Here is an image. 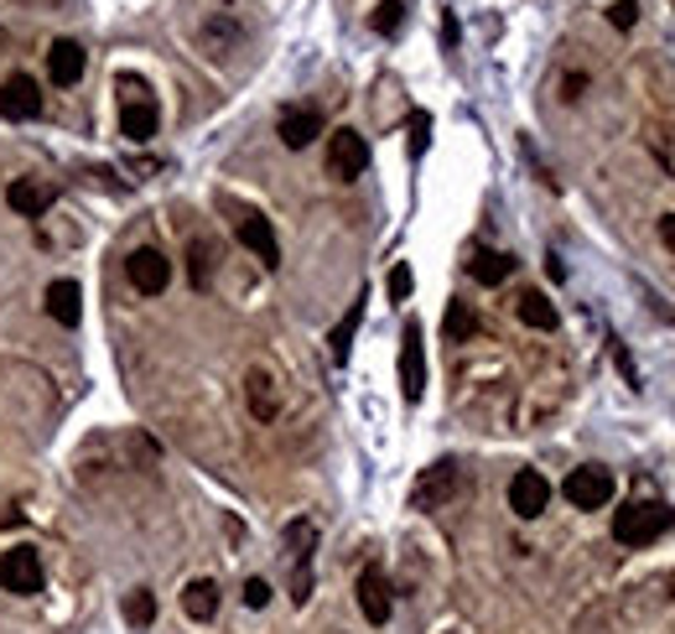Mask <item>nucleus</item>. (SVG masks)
<instances>
[{
    "label": "nucleus",
    "mask_w": 675,
    "mask_h": 634,
    "mask_svg": "<svg viewBox=\"0 0 675 634\" xmlns=\"http://www.w3.org/2000/svg\"><path fill=\"white\" fill-rule=\"evenodd\" d=\"M671 526H675V515L665 510V505L634 499V505H624V510L613 515V541H619V547H650V541H660Z\"/></svg>",
    "instance_id": "f257e3e1"
},
{
    "label": "nucleus",
    "mask_w": 675,
    "mask_h": 634,
    "mask_svg": "<svg viewBox=\"0 0 675 634\" xmlns=\"http://www.w3.org/2000/svg\"><path fill=\"white\" fill-rule=\"evenodd\" d=\"M312 551H318V526L291 520L287 526V562H291V603L302 609L312 599Z\"/></svg>",
    "instance_id": "f03ea898"
},
{
    "label": "nucleus",
    "mask_w": 675,
    "mask_h": 634,
    "mask_svg": "<svg viewBox=\"0 0 675 634\" xmlns=\"http://www.w3.org/2000/svg\"><path fill=\"white\" fill-rule=\"evenodd\" d=\"M457 484H463V468H457L453 458L422 468V479H416V489H411V510H442V505L457 495Z\"/></svg>",
    "instance_id": "7ed1b4c3"
},
{
    "label": "nucleus",
    "mask_w": 675,
    "mask_h": 634,
    "mask_svg": "<svg viewBox=\"0 0 675 634\" xmlns=\"http://www.w3.org/2000/svg\"><path fill=\"white\" fill-rule=\"evenodd\" d=\"M561 495L572 499L577 510H603L608 499H613V474L598 464H582L567 474V484H561Z\"/></svg>",
    "instance_id": "20e7f679"
},
{
    "label": "nucleus",
    "mask_w": 675,
    "mask_h": 634,
    "mask_svg": "<svg viewBox=\"0 0 675 634\" xmlns=\"http://www.w3.org/2000/svg\"><path fill=\"white\" fill-rule=\"evenodd\" d=\"M364 167H370V141L359 136V131H349V125L333 131L328 136V172H333L338 183H354Z\"/></svg>",
    "instance_id": "39448f33"
},
{
    "label": "nucleus",
    "mask_w": 675,
    "mask_h": 634,
    "mask_svg": "<svg viewBox=\"0 0 675 634\" xmlns=\"http://www.w3.org/2000/svg\"><path fill=\"white\" fill-rule=\"evenodd\" d=\"M401 391L411 406L426 395V343H422V323H416V318H411L401 333Z\"/></svg>",
    "instance_id": "423d86ee"
},
{
    "label": "nucleus",
    "mask_w": 675,
    "mask_h": 634,
    "mask_svg": "<svg viewBox=\"0 0 675 634\" xmlns=\"http://www.w3.org/2000/svg\"><path fill=\"white\" fill-rule=\"evenodd\" d=\"M0 588H6V593H21V599L42 593V557H37L32 547H11L0 557Z\"/></svg>",
    "instance_id": "0eeeda50"
},
{
    "label": "nucleus",
    "mask_w": 675,
    "mask_h": 634,
    "mask_svg": "<svg viewBox=\"0 0 675 634\" xmlns=\"http://www.w3.org/2000/svg\"><path fill=\"white\" fill-rule=\"evenodd\" d=\"M125 276H131V287L135 292H167V281H172V260L162 256V250H152V245H141V250H131L125 256Z\"/></svg>",
    "instance_id": "6e6552de"
},
{
    "label": "nucleus",
    "mask_w": 675,
    "mask_h": 634,
    "mask_svg": "<svg viewBox=\"0 0 675 634\" xmlns=\"http://www.w3.org/2000/svg\"><path fill=\"white\" fill-rule=\"evenodd\" d=\"M125 89H131V94H125V104H120V136L125 141H152L156 121H162V115H156V100L152 94H141L135 79H125Z\"/></svg>",
    "instance_id": "1a4fd4ad"
},
{
    "label": "nucleus",
    "mask_w": 675,
    "mask_h": 634,
    "mask_svg": "<svg viewBox=\"0 0 675 634\" xmlns=\"http://www.w3.org/2000/svg\"><path fill=\"white\" fill-rule=\"evenodd\" d=\"M546 505H551V484H546V474L520 468V474L509 479V510L520 515V520H536Z\"/></svg>",
    "instance_id": "9d476101"
},
{
    "label": "nucleus",
    "mask_w": 675,
    "mask_h": 634,
    "mask_svg": "<svg viewBox=\"0 0 675 634\" xmlns=\"http://www.w3.org/2000/svg\"><path fill=\"white\" fill-rule=\"evenodd\" d=\"M235 235H239V245H245V250H255V256L266 260V266H281V245H276V229H270V219H260L255 208H239Z\"/></svg>",
    "instance_id": "9b49d317"
},
{
    "label": "nucleus",
    "mask_w": 675,
    "mask_h": 634,
    "mask_svg": "<svg viewBox=\"0 0 675 634\" xmlns=\"http://www.w3.org/2000/svg\"><path fill=\"white\" fill-rule=\"evenodd\" d=\"M6 204L17 208L21 219H42L52 204H58V183H42V177H21L6 188Z\"/></svg>",
    "instance_id": "f8f14e48"
},
{
    "label": "nucleus",
    "mask_w": 675,
    "mask_h": 634,
    "mask_svg": "<svg viewBox=\"0 0 675 634\" xmlns=\"http://www.w3.org/2000/svg\"><path fill=\"white\" fill-rule=\"evenodd\" d=\"M0 115H6V121H32V115H42V89H37L27 73L6 79V84H0Z\"/></svg>",
    "instance_id": "ddd939ff"
},
{
    "label": "nucleus",
    "mask_w": 675,
    "mask_h": 634,
    "mask_svg": "<svg viewBox=\"0 0 675 634\" xmlns=\"http://www.w3.org/2000/svg\"><path fill=\"white\" fill-rule=\"evenodd\" d=\"M359 609H364L370 624H385L390 619V583H385L380 567H364V572H359Z\"/></svg>",
    "instance_id": "4468645a"
},
{
    "label": "nucleus",
    "mask_w": 675,
    "mask_h": 634,
    "mask_svg": "<svg viewBox=\"0 0 675 634\" xmlns=\"http://www.w3.org/2000/svg\"><path fill=\"white\" fill-rule=\"evenodd\" d=\"M48 73H52V84H79L84 79V48L79 42H52L48 48Z\"/></svg>",
    "instance_id": "2eb2a0df"
},
{
    "label": "nucleus",
    "mask_w": 675,
    "mask_h": 634,
    "mask_svg": "<svg viewBox=\"0 0 675 634\" xmlns=\"http://www.w3.org/2000/svg\"><path fill=\"white\" fill-rule=\"evenodd\" d=\"M468 276L478 281V287H499V281H509V276H515V260H509L505 250H472Z\"/></svg>",
    "instance_id": "dca6fc26"
},
{
    "label": "nucleus",
    "mask_w": 675,
    "mask_h": 634,
    "mask_svg": "<svg viewBox=\"0 0 675 634\" xmlns=\"http://www.w3.org/2000/svg\"><path fill=\"white\" fill-rule=\"evenodd\" d=\"M312 136H322V115H318V110H287V115H281V141H287L291 152L312 146Z\"/></svg>",
    "instance_id": "f3484780"
},
{
    "label": "nucleus",
    "mask_w": 675,
    "mask_h": 634,
    "mask_svg": "<svg viewBox=\"0 0 675 634\" xmlns=\"http://www.w3.org/2000/svg\"><path fill=\"white\" fill-rule=\"evenodd\" d=\"M183 609H187V619L208 624V619L219 614V588L208 583V578H193V583L183 588Z\"/></svg>",
    "instance_id": "a211bd4d"
},
{
    "label": "nucleus",
    "mask_w": 675,
    "mask_h": 634,
    "mask_svg": "<svg viewBox=\"0 0 675 634\" xmlns=\"http://www.w3.org/2000/svg\"><path fill=\"white\" fill-rule=\"evenodd\" d=\"M359 323H364V297H359L354 308L338 318V328L328 333V343H333V364H349V349H354V333H359Z\"/></svg>",
    "instance_id": "6ab92c4d"
},
{
    "label": "nucleus",
    "mask_w": 675,
    "mask_h": 634,
    "mask_svg": "<svg viewBox=\"0 0 675 634\" xmlns=\"http://www.w3.org/2000/svg\"><path fill=\"white\" fill-rule=\"evenodd\" d=\"M48 312L63 328L79 323V281H52V287H48Z\"/></svg>",
    "instance_id": "aec40b11"
},
{
    "label": "nucleus",
    "mask_w": 675,
    "mask_h": 634,
    "mask_svg": "<svg viewBox=\"0 0 675 634\" xmlns=\"http://www.w3.org/2000/svg\"><path fill=\"white\" fill-rule=\"evenodd\" d=\"M245 391H250V412H255V422H270V416H276V380H270L266 370H250Z\"/></svg>",
    "instance_id": "412c9836"
},
{
    "label": "nucleus",
    "mask_w": 675,
    "mask_h": 634,
    "mask_svg": "<svg viewBox=\"0 0 675 634\" xmlns=\"http://www.w3.org/2000/svg\"><path fill=\"white\" fill-rule=\"evenodd\" d=\"M520 323L540 328V333H551V328H557L561 318H557V308H551V302H546L540 292H525V297H520Z\"/></svg>",
    "instance_id": "4be33fe9"
},
{
    "label": "nucleus",
    "mask_w": 675,
    "mask_h": 634,
    "mask_svg": "<svg viewBox=\"0 0 675 634\" xmlns=\"http://www.w3.org/2000/svg\"><path fill=\"white\" fill-rule=\"evenodd\" d=\"M187 281H193V287H208V281H214V245L208 240H193L187 245Z\"/></svg>",
    "instance_id": "5701e85b"
},
{
    "label": "nucleus",
    "mask_w": 675,
    "mask_h": 634,
    "mask_svg": "<svg viewBox=\"0 0 675 634\" xmlns=\"http://www.w3.org/2000/svg\"><path fill=\"white\" fill-rule=\"evenodd\" d=\"M152 619H156L152 588H135V593H125V624H131V630H146Z\"/></svg>",
    "instance_id": "b1692460"
},
{
    "label": "nucleus",
    "mask_w": 675,
    "mask_h": 634,
    "mask_svg": "<svg viewBox=\"0 0 675 634\" xmlns=\"http://www.w3.org/2000/svg\"><path fill=\"white\" fill-rule=\"evenodd\" d=\"M442 333H447V343H463V339H472V333H478V318L468 312V302H453V308H447Z\"/></svg>",
    "instance_id": "393cba45"
},
{
    "label": "nucleus",
    "mask_w": 675,
    "mask_h": 634,
    "mask_svg": "<svg viewBox=\"0 0 675 634\" xmlns=\"http://www.w3.org/2000/svg\"><path fill=\"white\" fill-rule=\"evenodd\" d=\"M405 6L411 0H380V11H374V32L380 37H395L405 27Z\"/></svg>",
    "instance_id": "a878e982"
},
{
    "label": "nucleus",
    "mask_w": 675,
    "mask_h": 634,
    "mask_svg": "<svg viewBox=\"0 0 675 634\" xmlns=\"http://www.w3.org/2000/svg\"><path fill=\"white\" fill-rule=\"evenodd\" d=\"M608 21H613L619 32H629V27L640 21V0H613V6H608Z\"/></svg>",
    "instance_id": "bb28decb"
},
{
    "label": "nucleus",
    "mask_w": 675,
    "mask_h": 634,
    "mask_svg": "<svg viewBox=\"0 0 675 634\" xmlns=\"http://www.w3.org/2000/svg\"><path fill=\"white\" fill-rule=\"evenodd\" d=\"M385 287H390V302H405V297H411V287H416V276H411V266H395Z\"/></svg>",
    "instance_id": "cd10ccee"
},
{
    "label": "nucleus",
    "mask_w": 675,
    "mask_h": 634,
    "mask_svg": "<svg viewBox=\"0 0 675 634\" xmlns=\"http://www.w3.org/2000/svg\"><path fill=\"white\" fill-rule=\"evenodd\" d=\"M426 131H432V115H426V110H416V115H411V156H422L426 152Z\"/></svg>",
    "instance_id": "c85d7f7f"
},
{
    "label": "nucleus",
    "mask_w": 675,
    "mask_h": 634,
    "mask_svg": "<svg viewBox=\"0 0 675 634\" xmlns=\"http://www.w3.org/2000/svg\"><path fill=\"white\" fill-rule=\"evenodd\" d=\"M245 603H250V609H266V603H270V583H266V578H250V583H245Z\"/></svg>",
    "instance_id": "c756f323"
},
{
    "label": "nucleus",
    "mask_w": 675,
    "mask_h": 634,
    "mask_svg": "<svg viewBox=\"0 0 675 634\" xmlns=\"http://www.w3.org/2000/svg\"><path fill=\"white\" fill-rule=\"evenodd\" d=\"M660 240H665V250L675 256V214H665V219H660Z\"/></svg>",
    "instance_id": "7c9ffc66"
}]
</instances>
